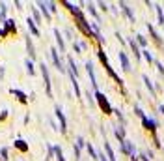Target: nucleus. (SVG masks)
I'll return each mask as SVG.
<instances>
[{
    "label": "nucleus",
    "mask_w": 164,
    "mask_h": 161,
    "mask_svg": "<svg viewBox=\"0 0 164 161\" xmlns=\"http://www.w3.org/2000/svg\"><path fill=\"white\" fill-rule=\"evenodd\" d=\"M95 98H97V103H99V107H101V111L105 113V114H110L112 113V107H110V103H108V99L101 94V92H95Z\"/></svg>",
    "instance_id": "f257e3e1"
},
{
    "label": "nucleus",
    "mask_w": 164,
    "mask_h": 161,
    "mask_svg": "<svg viewBox=\"0 0 164 161\" xmlns=\"http://www.w3.org/2000/svg\"><path fill=\"white\" fill-rule=\"evenodd\" d=\"M39 68H41V75H43V81H45V88H47V96L50 98V96H52V88H50V77H49V69H47V66H45V64H41Z\"/></svg>",
    "instance_id": "f03ea898"
},
{
    "label": "nucleus",
    "mask_w": 164,
    "mask_h": 161,
    "mask_svg": "<svg viewBox=\"0 0 164 161\" xmlns=\"http://www.w3.org/2000/svg\"><path fill=\"white\" fill-rule=\"evenodd\" d=\"M54 113H56V116H58V120H60V131H62V133H65V131H67V124H65V116H63V113H62V109H60L58 105H56Z\"/></svg>",
    "instance_id": "7ed1b4c3"
},
{
    "label": "nucleus",
    "mask_w": 164,
    "mask_h": 161,
    "mask_svg": "<svg viewBox=\"0 0 164 161\" xmlns=\"http://www.w3.org/2000/svg\"><path fill=\"white\" fill-rule=\"evenodd\" d=\"M142 122H144L146 129H149V131H157V128H159L155 118H148V116H144V118H142Z\"/></svg>",
    "instance_id": "20e7f679"
},
{
    "label": "nucleus",
    "mask_w": 164,
    "mask_h": 161,
    "mask_svg": "<svg viewBox=\"0 0 164 161\" xmlns=\"http://www.w3.org/2000/svg\"><path fill=\"white\" fill-rule=\"evenodd\" d=\"M50 54H52V60H54V66H56V69L58 71H63V66H62V60H60V56H58V51L52 47L50 49Z\"/></svg>",
    "instance_id": "39448f33"
},
{
    "label": "nucleus",
    "mask_w": 164,
    "mask_h": 161,
    "mask_svg": "<svg viewBox=\"0 0 164 161\" xmlns=\"http://www.w3.org/2000/svg\"><path fill=\"white\" fill-rule=\"evenodd\" d=\"M119 62L123 66V71H131V64H129V58L125 53H119Z\"/></svg>",
    "instance_id": "423d86ee"
},
{
    "label": "nucleus",
    "mask_w": 164,
    "mask_h": 161,
    "mask_svg": "<svg viewBox=\"0 0 164 161\" xmlns=\"http://www.w3.org/2000/svg\"><path fill=\"white\" fill-rule=\"evenodd\" d=\"M86 69H88V73H90L91 86H93V88H97V83H95V73H93V64H91V62H88V64H86Z\"/></svg>",
    "instance_id": "0eeeda50"
},
{
    "label": "nucleus",
    "mask_w": 164,
    "mask_h": 161,
    "mask_svg": "<svg viewBox=\"0 0 164 161\" xmlns=\"http://www.w3.org/2000/svg\"><path fill=\"white\" fill-rule=\"evenodd\" d=\"M119 144H121V150H123L125 154H131V156L134 154V146H133L129 141H123V143H119Z\"/></svg>",
    "instance_id": "6e6552de"
},
{
    "label": "nucleus",
    "mask_w": 164,
    "mask_h": 161,
    "mask_svg": "<svg viewBox=\"0 0 164 161\" xmlns=\"http://www.w3.org/2000/svg\"><path fill=\"white\" fill-rule=\"evenodd\" d=\"M4 30H6V34L7 32H15V21L13 19H6L4 21Z\"/></svg>",
    "instance_id": "1a4fd4ad"
},
{
    "label": "nucleus",
    "mask_w": 164,
    "mask_h": 161,
    "mask_svg": "<svg viewBox=\"0 0 164 161\" xmlns=\"http://www.w3.org/2000/svg\"><path fill=\"white\" fill-rule=\"evenodd\" d=\"M26 49H28V54H30V58H34L35 56V49H34V43H32V39L26 36Z\"/></svg>",
    "instance_id": "9d476101"
},
{
    "label": "nucleus",
    "mask_w": 164,
    "mask_h": 161,
    "mask_svg": "<svg viewBox=\"0 0 164 161\" xmlns=\"http://www.w3.org/2000/svg\"><path fill=\"white\" fill-rule=\"evenodd\" d=\"M9 92H11V94H13V96H17V98H19V101H21V103H26V94H24V92H21V90H15V88H11V90H9Z\"/></svg>",
    "instance_id": "9b49d317"
},
{
    "label": "nucleus",
    "mask_w": 164,
    "mask_h": 161,
    "mask_svg": "<svg viewBox=\"0 0 164 161\" xmlns=\"http://www.w3.org/2000/svg\"><path fill=\"white\" fill-rule=\"evenodd\" d=\"M105 152H106V156H108V159H110V161H118V159H116V156H114V150L110 148V144H108V143H105Z\"/></svg>",
    "instance_id": "f8f14e48"
},
{
    "label": "nucleus",
    "mask_w": 164,
    "mask_h": 161,
    "mask_svg": "<svg viewBox=\"0 0 164 161\" xmlns=\"http://www.w3.org/2000/svg\"><path fill=\"white\" fill-rule=\"evenodd\" d=\"M69 77H71V83H73V88H75L77 98H80V88H78V83H77V77H75L73 73H69Z\"/></svg>",
    "instance_id": "ddd939ff"
},
{
    "label": "nucleus",
    "mask_w": 164,
    "mask_h": 161,
    "mask_svg": "<svg viewBox=\"0 0 164 161\" xmlns=\"http://www.w3.org/2000/svg\"><path fill=\"white\" fill-rule=\"evenodd\" d=\"M119 6H121V9H123V11H125V15H127V17H129V19H131V21H134V15H133V11H131V8H129V6H127V4H123V2H121V4H119Z\"/></svg>",
    "instance_id": "4468645a"
},
{
    "label": "nucleus",
    "mask_w": 164,
    "mask_h": 161,
    "mask_svg": "<svg viewBox=\"0 0 164 161\" xmlns=\"http://www.w3.org/2000/svg\"><path fill=\"white\" fill-rule=\"evenodd\" d=\"M26 23H28V28H30V32H32L34 36H39V30L35 28V21H32V19H28Z\"/></svg>",
    "instance_id": "2eb2a0df"
},
{
    "label": "nucleus",
    "mask_w": 164,
    "mask_h": 161,
    "mask_svg": "<svg viewBox=\"0 0 164 161\" xmlns=\"http://www.w3.org/2000/svg\"><path fill=\"white\" fill-rule=\"evenodd\" d=\"M54 36H56V41H58V47H60L62 51H65V43H63V39H62V34H60L58 30H54Z\"/></svg>",
    "instance_id": "dca6fc26"
},
{
    "label": "nucleus",
    "mask_w": 164,
    "mask_h": 161,
    "mask_svg": "<svg viewBox=\"0 0 164 161\" xmlns=\"http://www.w3.org/2000/svg\"><path fill=\"white\" fill-rule=\"evenodd\" d=\"M15 148H19L21 152H28V144H26L24 141H21V139H19V141H15Z\"/></svg>",
    "instance_id": "f3484780"
},
{
    "label": "nucleus",
    "mask_w": 164,
    "mask_h": 161,
    "mask_svg": "<svg viewBox=\"0 0 164 161\" xmlns=\"http://www.w3.org/2000/svg\"><path fill=\"white\" fill-rule=\"evenodd\" d=\"M37 6L41 8V11H43V15H45L47 19H50V11L47 9V4H45V2H37Z\"/></svg>",
    "instance_id": "a211bd4d"
},
{
    "label": "nucleus",
    "mask_w": 164,
    "mask_h": 161,
    "mask_svg": "<svg viewBox=\"0 0 164 161\" xmlns=\"http://www.w3.org/2000/svg\"><path fill=\"white\" fill-rule=\"evenodd\" d=\"M24 66H26V69H28V73H30V75H34V73H35L34 64H32V60H30V58H26V60H24Z\"/></svg>",
    "instance_id": "6ab92c4d"
},
{
    "label": "nucleus",
    "mask_w": 164,
    "mask_h": 161,
    "mask_svg": "<svg viewBox=\"0 0 164 161\" xmlns=\"http://www.w3.org/2000/svg\"><path fill=\"white\" fill-rule=\"evenodd\" d=\"M54 154H56V159H58V161H65V159H63V152H62V148H60V146H54Z\"/></svg>",
    "instance_id": "aec40b11"
},
{
    "label": "nucleus",
    "mask_w": 164,
    "mask_h": 161,
    "mask_svg": "<svg viewBox=\"0 0 164 161\" xmlns=\"http://www.w3.org/2000/svg\"><path fill=\"white\" fill-rule=\"evenodd\" d=\"M129 43H131V47H133V51H134V56H136V58H140V56H142V53H140V49H138V45H136V43H134L133 39H131Z\"/></svg>",
    "instance_id": "412c9836"
},
{
    "label": "nucleus",
    "mask_w": 164,
    "mask_h": 161,
    "mask_svg": "<svg viewBox=\"0 0 164 161\" xmlns=\"http://www.w3.org/2000/svg\"><path fill=\"white\" fill-rule=\"evenodd\" d=\"M144 83H146V86L151 90V94L155 96V88H153V84H151V81H149V77H148V75H144Z\"/></svg>",
    "instance_id": "4be33fe9"
},
{
    "label": "nucleus",
    "mask_w": 164,
    "mask_h": 161,
    "mask_svg": "<svg viewBox=\"0 0 164 161\" xmlns=\"http://www.w3.org/2000/svg\"><path fill=\"white\" fill-rule=\"evenodd\" d=\"M148 28H149V32H151V36H153V39H155V41H157V43H159V45H161V38H159V34H157V32H155V30H153V26H151V24H149V26H148Z\"/></svg>",
    "instance_id": "5701e85b"
},
{
    "label": "nucleus",
    "mask_w": 164,
    "mask_h": 161,
    "mask_svg": "<svg viewBox=\"0 0 164 161\" xmlns=\"http://www.w3.org/2000/svg\"><path fill=\"white\" fill-rule=\"evenodd\" d=\"M88 9H90V13L95 17V19H99V15H97V11H95V8H93V4H88Z\"/></svg>",
    "instance_id": "b1692460"
},
{
    "label": "nucleus",
    "mask_w": 164,
    "mask_h": 161,
    "mask_svg": "<svg viewBox=\"0 0 164 161\" xmlns=\"http://www.w3.org/2000/svg\"><path fill=\"white\" fill-rule=\"evenodd\" d=\"M32 11H34V19H35V23H41V15H39V11H37L35 8H32Z\"/></svg>",
    "instance_id": "393cba45"
},
{
    "label": "nucleus",
    "mask_w": 164,
    "mask_h": 161,
    "mask_svg": "<svg viewBox=\"0 0 164 161\" xmlns=\"http://www.w3.org/2000/svg\"><path fill=\"white\" fill-rule=\"evenodd\" d=\"M142 54H144V56H146V60H148V62H149V64H151V62H153V54H151V53H148V51H144V53H142Z\"/></svg>",
    "instance_id": "a878e982"
},
{
    "label": "nucleus",
    "mask_w": 164,
    "mask_h": 161,
    "mask_svg": "<svg viewBox=\"0 0 164 161\" xmlns=\"http://www.w3.org/2000/svg\"><path fill=\"white\" fill-rule=\"evenodd\" d=\"M88 152H90V156H91L93 159H97V154H95V150L91 148V144H88Z\"/></svg>",
    "instance_id": "bb28decb"
},
{
    "label": "nucleus",
    "mask_w": 164,
    "mask_h": 161,
    "mask_svg": "<svg viewBox=\"0 0 164 161\" xmlns=\"http://www.w3.org/2000/svg\"><path fill=\"white\" fill-rule=\"evenodd\" d=\"M0 156H2V161H7V148H2Z\"/></svg>",
    "instance_id": "cd10ccee"
},
{
    "label": "nucleus",
    "mask_w": 164,
    "mask_h": 161,
    "mask_svg": "<svg viewBox=\"0 0 164 161\" xmlns=\"http://www.w3.org/2000/svg\"><path fill=\"white\" fill-rule=\"evenodd\" d=\"M138 41H140L142 45H146V39H144V36H138Z\"/></svg>",
    "instance_id": "c85d7f7f"
},
{
    "label": "nucleus",
    "mask_w": 164,
    "mask_h": 161,
    "mask_svg": "<svg viewBox=\"0 0 164 161\" xmlns=\"http://www.w3.org/2000/svg\"><path fill=\"white\" fill-rule=\"evenodd\" d=\"M6 116H7V111H2V114H0V120H4Z\"/></svg>",
    "instance_id": "c756f323"
},
{
    "label": "nucleus",
    "mask_w": 164,
    "mask_h": 161,
    "mask_svg": "<svg viewBox=\"0 0 164 161\" xmlns=\"http://www.w3.org/2000/svg\"><path fill=\"white\" fill-rule=\"evenodd\" d=\"M97 159H99V161H106V158H105L103 154H99V156H97Z\"/></svg>",
    "instance_id": "7c9ffc66"
},
{
    "label": "nucleus",
    "mask_w": 164,
    "mask_h": 161,
    "mask_svg": "<svg viewBox=\"0 0 164 161\" xmlns=\"http://www.w3.org/2000/svg\"><path fill=\"white\" fill-rule=\"evenodd\" d=\"M0 36H6V30H2V28H0Z\"/></svg>",
    "instance_id": "2f4dec72"
},
{
    "label": "nucleus",
    "mask_w": 164,
    "mask_h": 161,
    "mask_svg": "<svg viewBox=\"0 0 164 161\" xmlns=\"http://www.w3.org/2000/svg\"><path fill=\"white\" fill-rule=\"evenodd\" d=\"M161 113L164 114V105H161Z\"/></svg>",
    "instance_id": "473e14b6"
}]
</instances>
